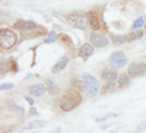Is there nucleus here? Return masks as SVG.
I'll return each mask as SVG.
<instances>
[{
	"instance_id": "25",
	"label": "nucleus",
	"mask_w": 146,
	"mask_h": 133,
	"mask_svg": "<svg viewBox=\"0 0 146 133\" xmlns=\"http://www.w3.org/2000/svg\"><path fill=\"white\" fill-rule=\"evenodd\" d=\"M25 100H27V101L29 102V105H34V100L31 98V96H27V98H25Z\"/></svg>"
},
{
	"instance_id": "24",
	"label": "nucleus",
	"mask_w": 146,
	"mask_h": 133,
	"mask_svg": "<svg viewBox=\"0 0 146 133\" xmlns=\"http://www.w3.org/2000/svg\"><path fill=\"white\" fill-rule=\"evenodd\" d=\"M51 133H63V130H62V127H56Z\"/></svg>"
},
{
	"instance_id": "5",
	"label": "nucleus",
	"mask_w": 146,
	"mask_h": 133,
	"mask_svg": "<svg viewBox=\"0 0 146 133\" xmlns=\"http://www.w3.org/2000/svg\"><path fill=\"white\" fill-rule=\"evenodd\" d=\"M67 23H70V27H73V28H78V29H83L85 27H86V19H85V16L83 15H80V13H70V15H67Z\"/></svg>"
},
{
	"instance_id": "20",
	"label": "nucleus",
	"mask_w": 146,
	"mask_h": 133,
	"mask_svg": "<svg viewBox=\"0 0 146 133\" xmlns=\"http://www.w3.org/2000/svg\"><path fill=\"white\" fill-rule=\"evenodd\" d=\"M13 88V83H3L2 86H0V89L2 91H6V89H12Z\"/></svg>"
},
{
	"instance_id": "2",
	"label": "nucleus",
	"mask_w": 146,
	"mask_h": 133,
	"mask_svg": "<svg viewBox=\"0 0 146 133\" xmlns=\"http://www.w3.org/2000/svg\"><path fill=\"white\" fill-rule=\"evenodd\" d=\"M16 34L13 31L10 29H2L0 31V45H2L3 50H9V48H12L15 44H16Z\"/></svg>"
},
{
	"instance_id": "26",
	"label": "nucleus",
	"mask_w": 146,
	"mask_h": 133,
	"mask_svg": "<svg viewBox=\"0 0 146 133\" xmlns=\"http://www.w3.org/2000/svg\"><path fill=\"white\" fill-rule=\"evenodd\" d=\"M18 133H25V132H23V130H22V132H18Z\"/></svg>"
},
{
	"instance_id": "22",
	"label": "nucleus",
	"mask_w": 146,
	"mask_h": 133,
	"mask_svg": "<svg viewBox=\"0 0 146 133\" xmlns=\"http://www.w3.org/2000/svg\"><path fill=\"white\" fill-rule=\"evenodd\" d=\"M142 130H146V122H143L137 126V132H142Z\"/></svg>"
},
{
	"instance_id": "1",
	"label": "nucleus",
	"mask_w": 146,
	"mask_h": 133,
	"mask_svg": "<svg viewBox=\"0 0 146 133\" xmlns=\"http://www.w3.org/2000/svg\"><path fill=\"white\" fill-rule=\"evenodd\" d=\"M82 101V96L78 91H67L62 100H60V108L63 111H72L73 108H76Z\"/></svg>"
},
{
	"instance_id": "19",
	"label": "nucleus",
	"mask_w": 146,
	"mask_h": 133,
	"mask_svg": "<svg viewBox=\"0 0 146 133\" xmlns=\"http://www.w3.org/2000/svg\"><path fill=\"white\" fill-rule=\"evenodd\" d=\"M54 40H57V34H56L54 31H51L50 34H48V37L45 38V43H47V44H50V43H53Z\"/></svg>"
},
{
	"instance_id": "9",
	"label": "nucleus",
	"mask_w": 146,
	"mask_h": 133,
	"mask_svg": "<svg viewBox=\"0 0 146 133\" xmlns=\"http://www.w3.org/2000/svg\"><path fill=\"white\" fill-rule=\"evenodd\" d=\"M91 44L94 47H105L108 44V40L104 37V35H100L96 32H92L91 34Z\"/></svg>"
},
{
	"instance_id": "7",
	"label": "nucleus",
	"mask_w": 146,
	"mask_h": 133,
	"mask_svg": "<svg viewBox=\"0 0 146 133\" xmlns=\"http://www.w3.org/2000/svg\"><path fill=\"white\" fill-rule=\"evenodd\" d=\"M101 78H102V80L107 83V85H113V82H115V79H117V70H114V69H104Z\"/></svg>"
},
{
	"instance_id": "16",
	"label": "nucleus",
	"mask_w": 146,
	"mask_h": 133,
	"mask_svg": "<svg viewBox=\"0 0 146 133\" xmlns=\"http://www.w3.org/2000/svg\"><path fill=\"white\" fill-rule=\"evenodd\" d=\"M45 126V122H40V120H35V122H29L25 127H23V130H32L35 127H42Z\"/></svg>"
},
{
	"instance_id": "12",
	"label": "nucleus",
	"mask_w": 146,
	"mask_h": 133,
	"mask_svg": "<svg viewBox=\"0 0 146 133\" xmlns=\"http://www.w3.org/2000/svg\"><path fill=\"white\" fill-rule=\"evenodd\" d=\"M67 63H69V57H62L58 60V62L53 66V73H60L62 70H64V67L67 66Z\"/></svg>"
},
{
	"instance_id": "4",
	"label": "nucleus",
	"mask_w": 146,
	"mask_h": 133,
	"mask_svg": "<svg viewBox=\"0 0 146 133\" xmlns=\"http://www.w3.org/2000/svg\"><path fill=\"white\" fill-rule=\"evenodd\" d=\"M146 73V63H140V62H135L130 63L129 69H127V75L130 78H140Z\"/></svg>"
},
{
	"instance_id": "14",
	"label": "nucleus",
	"mask_w": 146,
	"mask_h": 133,
	"mask_svg": "<svg viewBox=\"0 0 146 133\" xmlns=\"http://www.w3.org/2000/svg\"><path fill=\"white\" fill-rule=\"evenodd\" d=\"M130 85V76L127 73H123L118 76V86L120 88H127Z\"/></svg>"
},
{
	"instance_id": "21",
	"label": "nucleus",
	"mask_w": 146,
	"mask_h": 133,
	"mask_svg": "<svg viewBox=\"0 0 146 133\" xmlns=\"http://www.w3.org/2000/svg\"><path fill=\"white\" fill-rule=\"evenodd\" d=\"M47 86H48V91H50L51 94L56 91V88H54V83H53L51 80H47Z\"/></svg>"
},
{
	"instance_id": "13",
	"label": "nucleus",
	"mask_w": 146,
	"mask_h": 133,
	"mask_svg": "<svg viewBox=\"0 0 146 133\" xmlns=\"http://www.w3.org/2000/svg\"><path fill=\"white\" fill-rule=\"evenodd\" d=\"M89 23H91V27H92V29H100V27H101V23H100V18H98V15L95 13V12H89Z\"/></svg>"
},
{
	"instance_id": "27",
	"label": "nucleus",
	"mask_w": 146,
	"mask_h": 133,
	"mask_svg": "<svg viewBox=\"0 0 146 133\" xmlns=\"http://www.w3.org/2000/svg\"><path fill=\"white\" fill-rule=\"evenodd\" d=\"M145 22H146V19H145ZM145 27H146V23H145Z\"/></svg>"
},
{
	"instance_id": "18",
	"label": "nucleus",
	"mask_w": 146,
	"mask_h": 133,
	"mask_svg": "<svg viewBox=\"0 0 146 133\" xmlns=\"http://www.w3.org/2000/svg\"><path fill=\"white\" fill-rule=\"evenodd\" d=\"M142 25H145V19H143V18H137V19L135 21V23L131 25V29H133V31H137Z\"/></svg>"
},
{
	"instance_id": "3",
	"label": "nucleus",
	"mask_w": 146,
	"mask_h": 133,
	"mask_svg": "<svg viewBox=\"0 0 146 133\" xmlns=\"http://www.w3.org/2000/svg\"><path fill=\"white\" fill-rule=\"evenodd\" d=\"M82 82H83L85 88H86V92H88L89 96H95L96 94H98V91H100V82L96 80L91 73H83Z\"/></svg>"
},
{
	"instance_id": "17",
	"label": "nucleus",
	"mask_w": 146,
	"mask_h": 133,
	"mask_svg": "<svg viewBox=\"0 0 146 133\" xmlns=\"http://www.w3.org/2000/svg\"><path fill=\"white\" fill-rule=\"evenodd\" d=\"M142 37H143V32H142V31H133L131 34L127 35L129 41H135V40H139V38H142Z\"/></svg>"
},
{
	"instance_id": "6",
	"label": "nucleus",
	"mask_w": 146,
	"mask_h": 133,
	"mask_svg": "<svg viewBox=\"0 0 146 133\" xmlns=\"http://www.w3.org/2000/svg\"><path fill=\"white\" fill-rule=\"evenodd\" d=\"M110 62L114 67H123L126 63H127V59H126V54L123 51H114L110 57Z\"/></svg>"
},
{
	"instance_id": "8",
	"label": "nucleus",
	"mask_w": 146,
	"mask_h": 133,
	"mask_svg": "<svg viewBox=\"0 0 146 133\" xmlns=\"http://www.w3.org/2000/svg\"><path fill=\"white\" fill-rule=\"evenodd\" d=\"M15 28L19 29V31H31L34 28H36V23L32 22V21H23V19H19L16 23H15Z\"/></svg>"
},
{
	"instance_id": "23",
	"label": "nucleus",
	"mask_w": 146,
	"mask_h": 133,
	"mask_svg": "<svg viewBox=\"0 0 146 133\" xmlns=\"http://www.w3.org/2000/svg\"><path fill=\"white\" fill-rule=\"evenodd\" d=\"M111 89H113V86H111V85H107V86L102 89V94H107V92H110Z\"/></svg>"
},
{
	"instance_id": "10",
	"label": "nucleus",
	"mask_w": 146,
	"mask_h": 133,
	"mask_svg": "<svg viewBox=\"0 0 146 133\" xmlns=\"http://www.w3.org/2000/svg\"><path fill=\"white\" fill-rule=\"evenodd\" d=\"M94 54V45L92 44H83L82 47H80V50H79V56L82 57V59H88V57H91Z\"/></svg>"
},
{
	"instance_id": "15",
	"label": "nucleus",
	"mask_w": 146,
	"mask_h": 133,
	"mask_svg": "<svg viewBox=\"0 0 146 133\" xmlns=\"http://www.w3.org/2000/svg\"><path fill=\"white\" fill-rule=\"evenodd\" d=\"M111 40H113V43L117 44V45H120V44H123V43L129 41V38L126 37V35H118V34H111Z\"/></svg>"
},
{
	"instance_id": "11",
	"label": "nucleus",
	"mask_w": 146,
	"mask_h": 133,
	"mask_svg": "<svg viewBox=\"0 0 146 133\" xmlns=\"http://www.w3.org/2000/svg\"><path fill=\"white\" fill-rule=\"evenodd\" d=\"M28 91H29V94L34 95V96H41V95H44V92H45V85H42V83L31 85Z\"/></svg>"
}]
</instances>
